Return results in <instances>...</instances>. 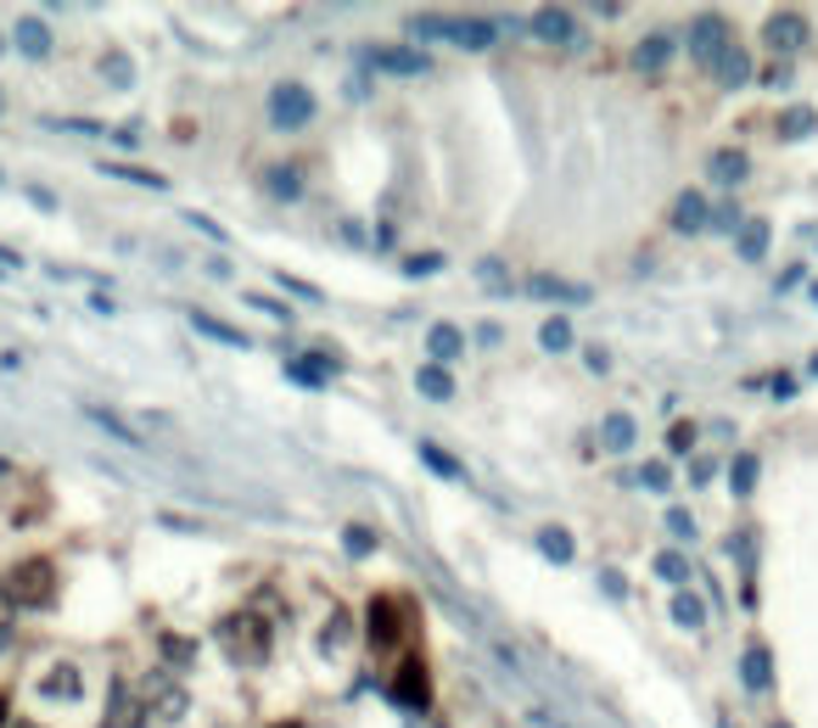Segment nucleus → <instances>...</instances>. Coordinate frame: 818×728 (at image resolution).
Returning <instances> with one entry per match:
<instances>
[{"label":"nucleus","mask_w":818,"mask_h":728,"mask_svg":"<svg viewBox=\"0 0 818 728\" xmlns=\"http://www.w3.org/2000/svg\"><path fill=\"white\" fill-rule=\"evenodd\" d=\"M219 650L235 661V667H258L269 661V622L253 616V611H235L219 622Z\"/></svg>","instance_id":"obj_1"},{"label":"nucleus","mask_w":818,"mask_h":728,"mask_svg":"<svg viewBox=\"0 0 818 728\" xmlns=\"http://www.w3.org/2000/svg\"><path fill=\"white\" fill-rule=\"evenodd\" d=\"M7 594L12 605H51L57 600V566L45 561V555H28L7 571Z\"/></svg>","instance_id":"obj_2"},{"label":"nucleus","mask_w":818,"mask_h":728,"mask_svg":"<svg viewBox=\"0 0 818 728\" xmlns=\"http://www.w3.org/2000/svg\"><path fill=\"white\" fill-rule=\"evenodd\" d=\"M309 118H314V90H309V84L286 79V84L269 90V124H275V129H303Z\"/></svg>","instance_id":"obj_3"},{"label":"nucleus","mask_w":818,"mask_h":728,"mask_svg":"<svg viewBox=\"0 0 818 728\" xmlns=\"http://www.w3.org/2000/svg\"><path fill=\"white\" fill-rule=\"evenodd\" d=\"M393 701H399L404 712H426L431 684H426V661H420V656H404V667H399V678H393Z\"/></svg>","instance_id":"obj_4"},{"label":"nucleus","mask_w":818,"mask_h":728,"mask_svg":"<svg viewBox=\"0 0 818 728\" xmlns=\"http://www.w3.org/2000/svg\"><path fill=\"white\" fill-rule=\"evenodd\" d=\"M399 611H404V605H399V600H388V594H376V600H370V611H365V616H370V622H365V627H370V645L388 650V645H399V639H404V616H399Z\"/></svg>","instance_id":"obj_5"},{"label":"nucleus","mask_w":818,"mask_h":728,"mask_svg":"<svg viewBox=\"0 0 818 728\" xmlns=\"http://www.w3.org/2000/svg\"><path fill=\"white\" fill-rule=\"evenodd\" d=\"M690 51H695L706 68H717V57L729 51V28H724V18H712V12H706V18L690 28Z\"/></svg>","instance_id":"obj_6"},{"label":"nucleus","mask_w":818,"mask_h":728,"mask_svg":"<svg viewBox=\"0 0 818 728\" xmlns=\"http://www.w3.org/2000/svg\"><path fill=\"white\" fill-rule=\"evenodd\" d=\"M140 723H147V701H140L129 684H113V701H107L102 728H140Z\"/></svg>","instance_id":"obj_7"},{"label":"nucleus","mask_w":818,"mask_h":728,"mask_svg":"<svg viewBox=\"0 0 818 728\" xmlns=\"http://www.w3.org/2000/svg\"><path fill=\"white\" fill-rule=\"evenodd\" d=\"M768 45H774V51H802V45H807V18L802 12H774V18H768Z\"/></svg>","instance_id":"obj_8"},{"label":"nucleus","mask_w":818,"mask_h":728,"mask_svg":"<svg viewBox=\"0 0 818 728\" xmlns=\"http://www.w3.org/2000/svg\"><path fill=\"white\" fill-rule=\"evenodd\" d=\"M527 291L533 298H555V303H589V286H577L566 275H527Z\"/></svg>","instance_id":"obj_9"},{"label":"nucleus","mask_w":818,"mask_h":728,"mask_svg":"<svg viewBox=\"0 0 818 728\" xmlns=\"http://www.w3.org/2000/svg\"><path fill=\"white\" fill-rule=\"evenodd\" d=\"M370 68H381V73H404V79H420V73H426V57H420V51H404V45H381V51H370Z\"/></svg>","instance_id":"obj_10"},{"label":"nucleus","mask_w":818,"mask_h":728,"mask_svg":"<svg viewBox=\"0 0 818 728\" xmlns=\"http://www.w3.org/2000/svg\"><path fill=\"white\" fill-rule=\"evenodd\" d=\"M426 348H431V365H449V359H460V354H465V331L443 320V325H431V331H426Z\"/></svg>","instance_id":"obj_11"},{"label":"nucleus","mask_w":818,"mask_h":728,"mask_svg":"<svg viewBox=\"0 0 818 728\" xmlns=\"http://www.w3.org/2000/svg\"><path fill=\"white\" fill-rule=\"evenodd\" d=\"M449 28V39L454 45H465V51H488V45L499 39V28L494 23H483V18H465V23H443Z\"/></svg>","instance_id":"obj_12"},{"label":"nucleus","mask_w":818,"mask_h":728,"mask_svg":"<svg viewBox=\"0 0 818 728\" xmlns=\"http://www.w3.org/2000/svg\"><path fill=\"white\" fill-rule=\"evenodd\" d=\"M533 34H539V39H555V45H566V39H577V23H572V12H561V7H544V12H533Z\"/></svg>","instance_id":"obj_13"},{"label":"nucleus","mask_w":818,"mask_h":728,"mask_svg":"<svg viewBox=\"0 0 818 728\" xmlns=\"http://www.w3.org/2000/svg\"><path fill=\"white\" fill-rule=\"evenodd\" d=\"M79 690H84V678H79L73 661H62V667H51V672L39 678V695H62V701H73Z\"/></svg>","instance_id":"obj_14"},{"label":"nucleus","mask_w":818,"mask_h":728,"mask_svg":"<svg viewBox=\"0 0 818 728\" xmlns=\"http://www.w3.org/2000/svg\"><path fill=\"white\" fill-rule=\"evenodd\" d=\"M740 678H746V690H768V684H774V667H768V650H746L740 656Z\"/></svg>","instance_id":"obj_15"},{"label":"nucleus","mask_w":818,"mask_h":728,"mask_svg":"<svg viewBox=\"0 0 818 728\" xmlns=\"http://www.w3.org/2000/svg\"><path fill=\"white\" fill-rule=\"evenodd\" d=\"M286 375L303 381V386H325V381H331V365L314 359V354H298V359H286Z\"/></svg>","instance_id":"obj_16"},{"label":"nucleus","mask_w":818,"mask_h":728,"mask_svg":"<svg viewBox=\"0 0 818 728\" xmlns=\"http://www.w3.org/2000/svg\"><path fill=\"white\" fill-rule=\"evenodd\" d=\"M84 415H90L95 426H107V431L118 437V443H147V437H140V431H135L124 415H113V409H102V404H84Z\"/></svg>","instance_id":"obj_17"},{"label":"nucleus","mask_w":818,"mask_h":728,"mask_svg":"<svg viewBox=\"0 0 818 728\" xmlns=\"http://www.w3.org/2000/svg\"><path fill=\"white\" fill-rule=\"evenodd\" d=\"M415 386H420L426 398H438V404H443V398H454V381H449V370H443V365H420Z\"/></svg>","instance_id":"obj_18"},{"label":"nucleus","mask_w":818,"mask_h":728,"mask_svg":"<svg viewBox=\"0 0 818 728\" xmlns=\"http://www.w3.org/2000/svg\"><path fill=\"white\" fill-rule=\"evenodd\" d=\"M672 224H679V230H706V203L695 197V190H684V197L672 203Z\"/></svg>","instance_id":"obj_19"},{"label":"nucleus","mask_w":818,"mask_h":728,"mask_svg":"<svg viewBox=\"0 0 818 728\" xmlns=\"http://www.w3.org/2000/svg\"><path fill=\"white\" fill-rule=\"evenodd\" d=\"M735 247H740V258H762L768 253V219H746L740 235H735Z\"/></svg>","instance_id":"obj_20"},{"label":"nucleus","mask_w":818,"mask_h":728,"mask_svg":"<svg viewBox=\"0 0 818 728\" xmlns=\"http://www.w3.org/2000/svg\"><path fill=\"white\" fill-rule=\"evenodd\" d=\"M717 79H724V84H746L751 79V57L740 51V45H729V51L717 57Z\"/></svg>","instance_id":"obj_21"},{"label":"nucleus","mask_w":818,"mask_h":728,"mask_svg":"<svg viewBox=\"0 0 818 728\" xmlns=\"http://www.w3.org/2000/svg\"><path fill=\"white\" fill-rule=\"evenodd\" d=\"M420 460H426L431 471H438V476H449V482H465V465H460L454 454H443L438 443H420Z\"/></svg>","instance_id":"obj_22"},{"label":"nucleus","mask_w":818,"mask_h":728,"mask_svg":"<svg viewBox=\"0 0 818 728\" xmlns=\"http://www.w3.org/2000/svg\"><path fill=\"white\" fill-rule=\"evenodd\" d=\"M18 45H23L28 57H45V51H51V28L28 18V23H18Z\"/></svg>","instance_id":"obj_23"},{"label":"nucleus","mask_w":818,"mask_h":728,"mask_svg":"<svg viewBox=\"0 0 818 728\" xmlns=\"http://www.w3.org/2000/svg\"><path fill=\"white\" fill-rule=\"evenodd\" d=\"M667 57H672V39H667V34H656V39L640 45V68H645V73H661Z\"/></svg>","instance_id":"obj_24"},{"label":"nucleus","mask_w":818,"mask_h":728,"mask_svg":"<svg viewBox=\"0 0 818 728\" xmlns=\"http://www.w3.org/2000/svg\"><path fill=\"white\" fill-rule=\"evenodd\" d=\"M539 550H544L550 561H572V555H577L572 532H561V527H544V532H539Z\"/></svg>","instance_id":"obj_25"},{"label":"nucleus","mask_w":818,"mask_h":728,"mask_svg":"<svg viewBox=\"0 0 818 728\" xmlns=\"http://www.w3.org/2000/svg\"><path fill=\"white\" fill-rule=\"evenodd\" d=\"M191 325L208 331V336H219V343H230V348H247V336L235 331V325H224V320H214V314H191Z\"/></svg>","instance_id":"obj_26"},{"label":"nucleus","mask_w":818,"mask_h":728,"mask_svg":"<svg viewBox=\"0 0 818 728\" xmlns=\"http://www.w3.org/2000/svg\"><path fill=\"white\" fill-rule=\"evenodd\" d=\"M712 180H717V185L746 180V158H740V152H717V158H712Z\"/></svg>","instance_id":"obj_27"},{"label":"nucleus","mask_w":818,"mask_h":728,"mask_svg":"<svg viewBox=\"0 0 818 728\" xmlns=\"http://www.w3.org/2000/svg\"><path fill=\"white\" fill-rule=\"evenodd\" d=\"M140 701H158L163 717H180V712H185V690H169V684H147V695H140Z\"/></svg>","instance_id":"obj_28"},{"label":"nucleus","mask_w":818,"mask_h":728,"mask_svg":"<svg viewBox=\"0 0 818 728\" xmlns=\"http://www.w3.org/2000/svg\"><path fill=\"white\" fill-rule=\"evenodd\" d=\"M729 488H735V494H751V488H757V454H735V465H729Z\"/></svg>","instance_id":"obj_29"},{"label":"nucleus","mask_w":818,"mask_h":728,"mask_svg":"<svg viewBox=\"0 0 818 728\" xmlns=\"http://www.w3.org/2000/svg\"><path fill=\"white\" fill-rule=\"evenodd\" d=\"M634 443V420L629 415H606V449H629Z\"/></svg>","instance_id":"obj_30"},{"label":"nucleus","mask_w":818,"mask_h":728,"mask_svg":"<svg viewBox=\"0 0 818 728\" xmlns=\"http://www.w3.org/2000/svg\"><path fill=\"white\" fill-rule=\"evenodd\" d=\"M780 135H785V140H802V135H813V107H791V113L780 118Z\"/></svg>","instance_id":"obj_31"},{"label":"nucleus","mask_w":818,"mask_h":728,"mask_svg":"<svg viewBox=\"0 0 818 728\" xmlns=\"http://www.w3.org/2000/svg\"><path fill=\"white\" fill-rule=\"evenodd\" d=\"M539 343H544L550 354H561V348H572V325H566V320H544V331H539Z\"/></svg>","instance_id":"obj_32"},{"label":"nucleus","mask_w":818,"mask_h":728,"mask_svg":"<svg viewBox=\"0 0 818 728\" xmlns=\"http://www.w3.org/2000/svg\"><path fill=\"white\" fill-rule=\"evenodd\" d=\"M672 616H679L684 627H701V622H706V605H701L695 594H679V600H672Z\"/></svg>","instance_id":"obj_33"},{"label":"nucleus","mask_w":818,"mask_h":728,"mask_svg":"<svg viewBox=\"0 0 818 728\" xmlns=\"http://www.w3.org/2000/svg\"><path fill=\"white\" fill-rule=\"evenodd\" d=\"M656 571H661L667 582H684V577H690V561H684L679 550H667V555H656Z\"/></svg>","instance_id":"obj_34"},{"label":"nucleus","mask_w":818,"mask_h":728,"mask_svg":"<svg viewBox=\"0 0 818 728\" xmlns=\"http://www.w3.org/2000/svg\"><path fill=\"white\" fill-rule=\"evenodd\" d=\"M269 190H275V197H298V190H303V180L280 163V169H269Z\"/></svg>","instance_id":"obj_35"},{"label":"nucleus","mask_w":818,"mask_h":728,"mask_svg":"<svg viewBox=\"0 0 818 728\" xmlns=\"http://www.w3.org/2000/svg\"><path fill=\"white\" fill-rule=\"evenodd\" d=\"M163 656H169L174 667H191V656H197V645H191V639H180V634H163Z\"/></svg>","instance_id":"obj_36"},{"label":"nucleus","mask_w":818,"mask_h":728,"mask_svg":"<svg viewBox=\"0 0 818 728\" xmlns=\"http://www.w3.org/2000/svg\"><path fill=\"white\" fill-rule=\"evenodd\" d=\"M634 482H640V488H650V494H661V488H672V476H667V465H661V460H650V465H645V471H640Z\"/></svg>","instance_id":"obj_37"},{"label":"nucleus","mask_w":818,"mask_h":728,"mask_svg":"<svg viewBox=\"0 0 818 728\" xmlns=\"http://www.w3.org/2000/svg\"><path fill=\"white\" fill-rule=\"evenodd\" d=\"M343 550H348V555H370V550H376V532H370V527H348V532H343Z\"/></svg>","instance_id":"obj_38"},{"label":"nucleus","mask_w":818,"mask_h":728,"mask_svg":"<svg viewBox=\"0 0 818 728\" xmlns=\"http://www.w3.org/2000/svg\"><path fill=\"white\" fill-rule=\"evenodd\" d=\"M343 645H348V616L331 611V622H325V650H343Z\"/></svg>","instance_id":"obj_39"},{"label":"nucleus","mask_w":818,"mask_h":728,"mask_svg":"<svg viewBox=\"0 0 818 728\" xmlns=\"http://www.w3.org/2000/svg\"><path fill=\"white\" fill-rule=\"evenodd\" d=\"M690 449H695V426H684V420H679V426L667 431V454H690Z\"/></svg>","instance_id":"obj_40"},{"label":"nucleus","mask_w":818,"mask_h":728,"mask_svg":"<svg viewBox=\"0 0 818 728\" xmlns=\"http://www.w3.org/2000/svg\"><path fill=\"white\" fill-rule=\"evenodd\" d=\"M667 532H672V539H695V521H690V510H667Z\"/></svg>","instance_id":"obj_41"},{"label":"nucleus","mask_w":818,"mask_h":728,"mask_svg":"<svg viewBox=\"0 0 818 728\" xmlns=\"http://www.w3.org/2000/svg\"><path fill=\"white\" fill-rule=\"evenodd\" d=\"M438 269H443V258H438V253H420V258H410V264H404V275H438Z\"/></svg>","instance_id":"obj_42"},{"label":"nucleus","mask_w":818,"mask_h":728,"mask_svg":"<svg viewBox=\"0 0 818 728\" xmlns=\"http://www.w3.org/2000/svg\"><path fill=\"white\" fill-rule=\"evenodd\" d=\"M107 174H124V180H140V185H152V190L163 185V180H158V174H147V169H107Z\"/></svg>","instance_id":"obj_43"},{"label":"nucleus","mask_w":818,"mask_h":728,"mask_svg":"<svg viewBox=\"0 0 818 728\" xmlns=\"http://www.w3.org/2000/svg\"><path fill=\"white\" fill-rule=\"evenodd\" d=\"M280 286H286V291H298V298H320V291H314L309 280H292V275H280Z\"/></svg>","instance_id":"obj_44"},{"label":"nucleus","mask_w":818,"mask_h":728,"mask_svg":"<svg viewBox=\"0 0 818 728\" xmlns=\"http://www.w3.org/2000/svg\"><path fill=\"white\" fill-rule=\"evenodd\" d=\"M12 611H18V605H12V594H7V582H0V634H7V622H12Z\"/></svg>","instance_id":"obj_45"},{"label":"nucleus","mask_w":818,"mask_h":728,"mask_svg":"<svg viewBox=\"0 0 818 728\" xmlns=\"http://www.w3.org/2000/svg\"><path fill=\"white\" fill-rule=\"evenodd\" d=\"M247 303H258V309L275 314V320H292V314H286V303H275V298H247Z\"/></svg>","instance_id":"obj_46"},{"label":"nucleus","mask_w":818,"mask_h":728,"mask_svg":"<svg viewBox=\"0 0 818 728\" xmlns=\"http://www.w3.org/2000/svg\"><path fill=\"white\" fill-rule=\"evenodd\" d=\"M7 717H12V701H7V690H0V728H7Z\"/></svg>","instance_id":"obj_47"},{"label":"nucleus","mask_w":818,"mask_h":728,"mask_svg":"<svg viewBox=\"0 0 818 728\" xmlns=\"http://www.w3.org/2000/svg\"><path fill=\"white\" fill-rule=\"evenodd\" d=\"M18 728H39V723H18Z\"/></svg>","instance_id":"obj_48"},{"label":"nucleus","mask_w":818,"mask_h":728,"mask_svg":"<svg viewBox=\"0 0 818 728\" xmlns=\"http://www.w3.org/2000/svg\"><path fill=\"white\" fill-rule=\"evenodd\" d=\"M774 728H785V723H774Z\"/></svg>","instance_id":"obj_49"}]
</instances>
